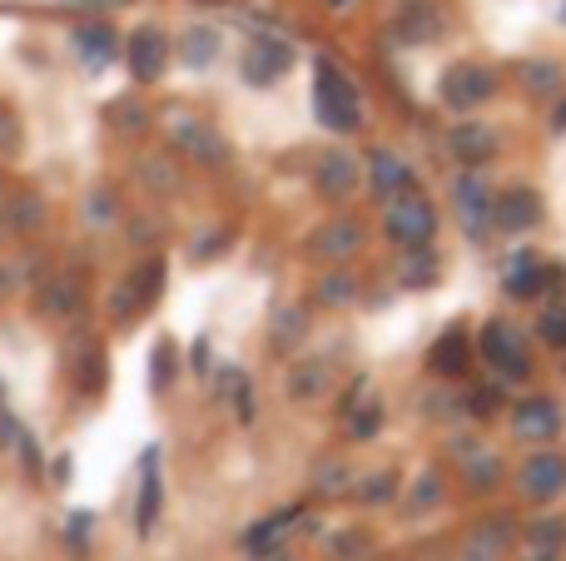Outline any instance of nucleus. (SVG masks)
I'll return each mask as SVG.
<instances>
[{"instance_id":"obj_1","label":"nucleus","mask_w":566,"mask_h":561,"mask_svg":"<svg viewBox=\"0 0 566 561\" xmlns=\"http://www.w3.org/2000/svg\"><path fill=\"white\" fill-rule=\"evenodd\" d=\"M313 110L328 130L338 135H353L363 125V100L353 90V80L333 65V60H318V80H313Z\"/></svg>"},{"instance_id":"obj_2","label":"nucleus","mask_w":566,"mask_h":561,"mask_svg":"<svg viewBox=\"0 0 566 561\" xmlns=\"http://www.w3.org/2000/svg\"><path fill=\"white\" fill-rule=\"evenodd\" d=\"M388 239L393 244H403V249H427V239H432V229H437V214H432V204H427L423 194H393L388 199Z\"/></svg>"},{"instance_id":"obj_3","label":"nucleus","mask_w":566,"mask_h":561,"mask_svg":"<svg viewBox=\"0 0 566 561\" xmlns=\"http://www.w3.org/2000/svg\"><path fill=\"white\" fill-rule=\"evenodd\" d=\"M482 358L492 363V373L522 383L532 373V358H527V338L512 328V323H487L482 328Z\"/></svg>"},{"instance_id":"obj_4","label":"nucleus","mask_w":566,"mask_h":561,"mask_svg":"<svg viewBox=\"0 0 566 561\" xmlns=\"http://www.w3.org/2000/svg\"><path fill=\"white\" fill-rule=\"evenodd\" d=\"M159 288H164V264L149 259V264H140L130 279L110 293V313H115V318H135L140 308H149V303L159 298Z\"/></svg>"},{"instance_id":"obj_5","label":"nucleus","mask_w":566,"mask_h":561,"mask_svg":"<svg viewBox=\"0 0 566 561\" xmlns=\"http://www.w3.org/2000/svg\"><path fill=\"white\" fill-rule=\"evenodd\" d=\"M492 90H497V75L482 70V65H452L447 80H442V100L452 110H477Z\"/></svg>"},{"instance_id":"obj_6","label":"nucleus","mask_w":566,"mask_h":561,"mask_svg":"<svg viewBox=\"0 0 566 561\" xmlns=\"http://www.w3.org/2000/svg\"><path fill=\"white\" fill-rule=\"evenodd\" d=\"M537 219H542V199H537L532 189H507V194L492 199V224L507 229V234H522V229H532Z\"/></svg>"},{"instance_id":"obj_7","label":"nucleus","mask_w":566,"mask_h":561,"mask_svg":"<svg viewBox=\"0 0 566 561\" xmlns=\"http://www.w3.org/2000/svg\"><path fill=\"white\" fill-rule=\"evenodd\" d=\"M288 65H293V50H288L283 40H269V35H259V40L249 45V55H244L249 85H274Z\"/></svg>"},{"instance_id":"obj_8","label":"nucleus","mask_w":566,"mask_h":561,"mask_svg":"<svg viewBox=\"0 0 566 561\" xmlns=\"http://www.w3.org/2000/svg\"><path fill=\"white\" fill-rule=\"evenodd\" d=\"M452 199H457V214L472 234H482V224H492V189L477 179V174H462L452 184Z\"/></svg>"},{"instance_id":"obj_9","label":"nucleus","mask_w":566,"mask_h":561,"mask_svg":"<svg viewBox=\"0 0 566 561\" xmlns=\"http://www.w3.org/2000/svg\"><path fill=\"white\" fill-rule=\"evenodd\" d=\"M164 60H169V40L154 25H144V30L130 35V70H135V80H159Z\"/></svg>"},{"instance_id":"obj_10","label":"nucleus","mask_w":566,"mask_h":561,"mask_svg":"<svg viewBox=\"0 0 566 561\" xmlns=\"http://www.w3.org/2000/svg\"><path fill=\"white\" fill-rule=\"evenodd\" d=\"M373 194L378 199H393V194H408L413 189V169L398 159V154H388V149H373Z\"/></svg>"},{"instance_id":"obj_11","label":"nucleus","mask_w":566,"mask_h":561,"mask_svg":"<svg viewBox=\"0 0 566 561\" xmlns=\"http://www.w3.org/2000/svg\"><path fill=\"white\" fill-rule=\"evenodd\" d=\"M174 144L184 154H194L199 164H219L224 159V140L209 125H199V120H174Z\"/></svg>"},{"instance_id":"obj_12","label":"nucleus","mask_w":566,"mask_h":561,"mask_svg":"<svg viewBox=\"0 0 566 561\" xmlns=\"http://www.w3.org/2000/svg\"><path fill=\"white\" fill-rule=\"evenodd\" d=\"M447 149H452V159H462V164H487L492 159V130H482V125H457L452 135H447Z\"/></svg>"},{"instance_id":"obj_13","label":"nucleus","mask_w":566,"mask_h":561,"mask_svg":"<svg viewBox=\"0 0 566 561\" xmlns=\"http://www.w3.org/2000/svg\"><path fill=\"white\" fill-rule=\"evenodd\" d=\"M557 279V269H547V264H537V259H512V269H507V293L512 298H537L547 283Z\"/></svg>"},{"instance_id":"obj_14","label":"nucleus","mask_w":566,"mask_h":561,"mask_svg":"<svg viewBox=\"0 0 566 561\" xmlns=\"http://www.w3.org/2000/svg\"><path fill=\"white\" fill-rule=\"evenodd\" d=\"M522 487H527L532 497H557L566 487V462L562 457H532L527 472H522Z\"/></svg>"},{"instance_id":"obj_15","label":"nucleus","mask_w":566,"mask_h":561,"mask_svg":"<svg viewBox=\"0 0 566 561\" xmlns=\"http://www.w3.org/2000/svg\"><path fill=\"white\" fill-rule=\"evenodd\" d=\"M159 447L144 452V472H140V537L154 532V517H159Z\"/></svg>"},{"instance_id":"obj_16","label":"nucleus","mask_w":566,"mask_h":561,"mask_svg":"<svg viewBox=\"0 0 566 561\" xmlns=\"http://www.w3.org/2000/svg\"><path fill=\"white\" fill-rule=\"evenodd\" d=\"M512 427H517L522 437H552V432L562 427V413H557L547 398H532V403H522V408H517Z\"/></svg>"},{"instance_id":"obj_17","label":"nucleus","mask_w":566,"mask_h":561,"mask_svg":"<svg viewBox=\"0 0 566 561\" xmlns=\"http://www.w3.org/2000/svg\"><path fill=\"white\" fill-rule=\"evenodd\" d=\"M353 184H358L353 159H348V154H323V164H318V189L333 194V199H343V194H353Z\"/></svg>"},{"instance_id":"obj_18","label":"nucleus","mask_w":566,"mask_h":561,"mask_svg":"<svg viewBox=\"0 0 566 561\" xmlns=\"http://www.w3.org/2000/svg\"><path fill=\"white\" fill-rule=\"evenodd\" d=\"M432 373H442V378L467 373V338H462L457 328L437 338V348H432Z\"/></svg>"},{"instance_id":"obj_19","label":"nucleus","mask_w":566,"mask_h":561,"mask_svg":"<svg viewBox=\"0 0 566 561\" xmlns=\"http://www.w3.org/2000/svg\"><path fill=\"white\" fill-rule=\"evenodd\" d=\"M75 50L90 65H105V60H115V30L110 25H80L75 30Z\"/></svg>"},{"instance_id":"obj_20","label":"nucleus","mask_w":566,"mask_h":561,"mask_svg":"<svg viewBox=\"0 0 566 561\" xmlns=\"http://www.w3.org/2000/svg\"><path fill=\"white\" fill-rule=\"evenodd\" d=\"M313 249H318L323 259H343V254H353V249H358V224H348V219L328 224V229L313 239Z\"/></svg>"},{"instance_id":"obj_21","label":"nucleus","mask_w":566,"mask_h":561,"mask_svg":"<svg viewBox=\"0 0 566 561\" xmlns=\"http://www.w3.org/2000/svg\"><path fill=\"white\" fill-rule=\"evenodd\" d=\"M437 30H442V15L427 10V5H418V10L403 15V35H408V40H437Z\"/></svg>"},{"instance_id":"obj_22","label":"nucleus","mask_w":566,"mask_h":561,"mask_svg":"<svg viewBox=\"0 0 566 561\" xmlns=\"http://www.w3.org/2000/svg\"><path fill=\"white\" fill-rule=\"evenodd\" d=\"M288 522H298V507H283L279 517H269V522H259V527H254V532L244 537V547H249V552H264V542H269V537H279V532H283V527H288Z\"/></svg>"},{"instance_id":"obj_23","label":"nucleus","mask_w":566,"mask_h":561,"mask_svg":"<svg viewBox=\"0 0 566 561\" xmlns=\"http://www.w3.org/2000/svg\"><path fill=\"white\" fill-rule=\"evenodd\" d=\"M214 50H219L214 30H189V35H184V60H189V65H209Z\"/></svg>"},{"instance_id":"obj_24","label":"nucleus","mask_w":566,"mask_h":561,"mask_svg":"<svg viewBox=\"0 0 566 561\" xmlns=\"http://www.w3.org/2000/svg\"><path fill=\"white\" fill-rule=\"evenodd\" d=\"M323 383H328V373H323L318 363H308V368H298V373L288 378V393H293V398H318Z\"/></svg>"},{"instance_id":"obj_25","label":"nucleus","mask_w":566,"mask_h":561,"mask_svg":"<svg viewBox=\"0 0 566 561\" xmlns=\"http://www.w3.org/2000/svg\"><path fill=\"white\" fill-rule=\"evenodd\" d=\"M537 333H542V343L566 348V308H547V313L537 318Z\"/></svg>"},{"instance_id":"obj_26","label":"nucleus","mask_w":566,"mask_h":561,"mask_svg":"<svg viewBox=\"0 0 566 561\" xmlns=\"http://www.w3.org/2000/svg\"><path fill=\"white\" fill-rule=\"evenodd\" d=\"M522 75H527V90H537V95H547V90H557V85H562V70H557L552 60H542V65H527Z\"/></svg>"},{"instance_id":"obj_27","label":"nucleus","mask_w":566,"mask_h":561,"mask_svg":"<svg viewBox=\"0 0 566 561\" xmlns=\"http://www.w3.org/2000/svg\"><path fill=\"white\" fill-rule=\"evenodd\" d=\"M169 368H174V348H169V343H159V348H154V368H149L154 388H169Z\"/></svg>"},{"instance_id":"obj_28","label":"nucleus","mask_w":566,"mask_h":561,"mask_svg":"<svg viewBox=\"0 0 566 561\" xmlns=\"http://www.w3.org/2000/svg\"><path fill=\"white\" fill-rule=\"evenodd\" d=\"M110 120H115L120 130H140V125H144L140 105H130V100H125V105H110Z\"/></svg>"},{"instance_id":"obj_29","label":"nucleus","mask_w":566,"mask_h":561,"mask_svg":"<svg viewBox=\"0 0 566 561\" xmlns=\"http://www.w3.org/2000/svg\"><path fill=\"white\" fill-rule=\"evenodd\" d=\"M353 293V283H348V274H333V279L323 283V298H333V303H343Z\"/></svg>"},{"instance_id":"obj_30","label":"nucleus","mask_w":566,"mask_h":561,"mask_svg":"<svg viewBox=\"0 0 566 561\" xmlns=\"http://www.w3.org/2000/svg\"><path fill=\"white\" fill-rule=\"evenodd\" d=\"M368 432H378V403H368L358 413V422H353V437H368Z\"/></svg>"},{"instance_id":"obj_31","label":"nucleus","mask_w":566,"mask_h":561,"mask_svg":"<svg viewBox=\"0 0 566 561\" xmlns=\"http://www.w3.org/2000/svg\"><path fill=\"white\" fill-rule=\"evenodd\" d=\"M15 144H20V125L0 110V149H15Z\"/></svg>"},{"instance_id":"obj_32","label":"nucleus","mask_w":566,"mask_h":561,"mask_svg":"<svg viewBox=\"0 0 566 561\" xmlns=\"http://www.w3.org/2000/svg\"><path fill=\"white\" fill-rule=\"evenodd\" d=\"M557 130H566V105H562V110H557Z\"/></svg>"},{"instance_id":"obj_33","label":"nucleus","mask_w":566,"mask_h":561,"mask_svg":"<svg viewBox=\"0 0 566 561\" xmlns=\"http://www.w3.org/2000/svg\"><path fill=\"white\" fill-rule=\"evenodd\" d=\"M328 5H338V10H343V5H348V0H328Z\"/></svg>"},{"instance_id":"obj_34","label":"nucleus","mask_w":566,"mask_h":561,"mask_svg":"<svg viewBox=\"0 0 566 561\" xmlns=\"http://www.w3.org/2000/svg\"><path fill=\"white\" fill-rule=\"evenodd\" d=\"M204 5H219V0H204Z\"/></svg>"}]
</instances>
